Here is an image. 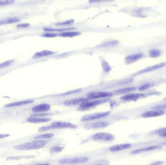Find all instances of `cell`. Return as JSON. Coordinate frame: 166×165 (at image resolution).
Listing matches in <instances>:
<instances>
[{"label": "cell", "instance_id": "cell-1", "mask_svg": "<svg viewBox=\"0 0 166 165\" xmlns=\"http://www.w3.org/2000/svg\"><path fill=\"white\" fill-rule=\"evenodd\" d=\"M46 144L47 142L45 140H38L17 145L14 148L16 150L20 151L37 150L43 147Z\"/></svg>", "mask_w": 166, "mask_h": 165}, {"label": "cell", "instance_id": "cell-2", "mask_svg": "<svg viewBox=\"0 0 166 165\" xmlns=\"http://www.w3.org/2000/svg\"><path fill=\"white\" fill-rule=\"evenodd\" d=\"M78 126L75 125L71 124L70 123L67 122H62V121H56L54 122L50 126H43L41 128V131H45L52 129L57 128H76Z\"/></svg>", "mask_w": 166, "mask_h": 165}, {"label": "cell", "instance_id": "cell-3", "mask_svg": "<svg viewBox=\"0 0 166 165\" xmlns=\"http://www.w3.org/2000/svg\"><path fill=\"white\" fill-rule=\"evenodd\" d=\"M88 158L86 157H74V158H66L62 159L60 161V164H74L78 163H84L88 161Z\"/></svg>", "mask_w": 166, "mask_h": 165}, {"label": "cell", "instance_id": "cell-4", "mask_svg": "<svg viewBox=\"0 0 166 165\" xmlns=\"http://www.w3.org/2000/svg\"><path fill=\"white\" fill-rule=\"evenodd\" d=\"M110 113V111H106V112H99V113H94L92 114L86 115L82 118L81 120L82 121H89L98 119L100 118L106 117Z\"/></svg>", "mask_w": 166, "mask_h": 165}, {"label": "cell", "instance_id": "cell-5", "mask_svg": "<svg viewBox=\"0 0 166 165\" xmlns=\"http://www.w3.org/2000/svg\"><path fill=\"white\" fill-rule=\"evenodd\" d=\"M92 139L96 140L111 141L115 139V136L112 134L106 132H100L95 134L92 136Z\"/></svg>", "mask_w": 166, "mask_h": 165}, {"label": "cell", "instance_id": "cell-6", "mask_svg": "<svg viewBox=\"0 0 166 165\" xmlns=\"http://www.w3.org/2000/svg\"><path fill=\"white\" fill-rule=\"evenodd\" d=\"M112 94L109 92H94L88 93L87 97L88 99H96L99 98H106L107 97H111Z\"/></svg>", "mask_w": 166, "mask_h": 165}, {"label": "cell", "instance_id": "cell-7", "mask_svg": "<svg viewBox=\"0 0 166 165\" xmlns=\"http://www.w3.org/2000/svg\"><path fill=\"white\" fill-rule=\"evenodd\" d=\"M107 101V100L106 99H103V100H99L94 101L90 102H88V101L85 102L80 105V108L82 110H85V109L90 108L94 106H96L99 104H102L103 103L106 102Z\"/></svg>", "mask_w": 166, "mask_h": 165}, {"label": "cell", "instance_id": "cell-8", "mask_svg": "<svg viewBox=\"0 0 166 165\" xmlns=\"http://www.w3.org/2000/svg\"><path fill=\"white\" fill-rule=\"evenodd\" d=\"M51 108V106L49 104H42L37 105L34 107L32 109V111L34 112H46L49 111Z\"/></svg>", "mask_w": 166, "mask_h": 165}, {"label": "cell", "instance_id": "cell-9", "mask_svg": "<svg viewBox=\"0 0 166 165\" xmlns=\"http://www.w3.org/2000/svg\"><path fill=\"white\" fill-rule=\"evenodd\" d=\"M88 101V100L85 98H75V99L66 101L65 102H64V104L67 106H73V105H78L79 104H81L83 103Z\"/></svg>", "mask_w": 166, "mask_h": 165}, {"label": "cell", "instance_id": "cell-10", "mask_svg": "<svg viewBox=\"0 0 166 165\" xmlns=\"http://www.w3.org/2000/svg\"><path fill=\"white\" fill-rule=\"evenodd\" d=\"M108 125H109L108 123L106 121H99V122L88 124L87 125H85V126L88 128L97 129L106 128L108 126Z\"/></svg>", "mask_w": 166, "mask_h": 165}, {"label": "cell", "instance_id": "cell-11", "mask_svg": "<svg viewBox=\"0 0 166 165\" xmlns=\"http://www.w3.org/2000/svg\"><path fill=\"white\" fill-rule=\"evenodd\" d=\"M165 114V112L163 111H147L143 114V117L144 118H150V117H158L163 115Z\"/></svg>", "mask_w": 166, "mask_h": 165}, {"label": "cell", "instance_id": "cell-12", "mask_svg": "<svg viewBox=\"0 0 166 165\" xmlns=\"http://www.w3.org/2000/svg\"><path fill=\"white\" fill-rule=\"evenodd\" d=\"M143 54H135L131 55L126 57L125 59V62L126 64L129 65L137 61L143 57Z\"/></svg>", "mask_w": 166, "mask_h": 165}, {"label": "cell", "instance_id": "cell-13", "mask_svg": "<svg viewBox=\"0 0 166 165\" xmlns=\"http://www.w3.org/2000/svg\"><path fill=\"white\" fill-rule=\"evenodd\" d=\"M143 96L144 94H141V93H132V94H127L124 97H122L121 99L122 100L125 101L136 100Z\"/></svg>", "mask_w": 166, "mask_h": 165}, {"label": "cell", "instance_id": "cell-14", "mask_svg": "<svg viewBox=\"0 0 166 165\" xmlns=\"http://www.w3.org/2000/svg\"><path fill=\"white\" fill-rule=\"evenodd\" d=\"M132 147V145L129 143L116 145L109 148V150L111 152H117L121 150H126Z\"/></svg>", "mask_w": 166, "mask_h": 165}, {"label": "cell", "instance_id": "cell-15", "mask_svg": "<svg viewBox=\"0 0 166 165\" xmlns=\"http://www.w3.org/2000/svg\"><path fill=\"white\" fill-rule=\"evenodd\" d=\"M165 65H166V64H164V63H162V64L154 65L153 66H150V67H147V68L144 69H143L141 70V71H139L136 74H141L145 73H147V72L153 71L154 70L160 68L161 67H164Z\"/></svg>", "mask_w": 166, "mask_h": 165}, {"label": "cell", "instance_id": "cell-16", "mask_svg": "<svg viewBox=\"0 0 166 165\" xmlns=\"http://www.w3.org/2000/svg\"><path fill=\"white\" fill-rule=\"evenodd\" d=\"M33 100H27L21 101L16 102L12 103L9 104L5 105V107H15L20 106L22 105H27L31 104L33 102Z\"/></svg>", "mask_w": 166, "mask_h": 165}, {"label": "cell", "instance_id": "cell-17", "mask_svg": "<svg viewBox=\"0 0 166 165\" xmlns=\"http://www.w3.org/2000/svg\"><path fill=\"white\" fill-rule=\"evenodd\" d=\"M50 118H34L30 117L28 118L27 121L30 123H44L50 121Z\"/></svg>", "mask_w": 166, "mask_h": 165}, {"label": "cell", "instance_id": "cell-18", "mask_svg": "<svg viewBox=\"0 0 166 165\" xmlns=\"http://www.w3.org/2000/svg\"><path fill=\"white\" fill-rule=\"evenodd\" d=\"M160 148H161V147L160 146H153L149 147L135 150V151H133L132 153H133V154H137V153H141L145 152H148V151L157 150V149H159Z\"/></svg>", "mask_w": 166, "mask_h": 165}, {"label": "cell", "instance_id": "cell-19", "mask_svg": "<svg viewBox=\"0 0 166 165\" xmlns=\"http://www.w3.org/2000/svg\"><path fill=\"white\" fill-rule=\"evenodd\" d=\"M53 52L52 51L45 50V51H40V52H37V53H35L33 57V58H41V57L51 55L53 54Z\"/></svg>", "mask_w": 166, "mask_h": 165}, {"label": "cell", "instance_id": "cell-20", "mask_svg": "<svg viewBox=\"0 0 166 165\" xmlns=\"http://www.w3.org/2000/svg\"><path fill=\"white\" fill-rule=\"evenodd\" d=\"M20 21V19L18 18H9V19L0 20V25H5L7 24L16 23Z\"/></svg>", "mask_w": 166, "mask_h": 165}, {"label": "cell", "instance_id": "cell-21", "mask_svg": "<svg viewBox=\"0 0 166 165\" xmlns=\"http://www.w3.org/2000/svg\"><path fill=\"white\" fill-rule=\"evenodd\" d=\"M80 33L77 32H64L63 33L59 34L60 37H73L79 36Z\"/></svg>", "mask_w": 166, "mask_h": 165}, {"label": "cell", "instance_id": "cell-22", "mask_svg": "<svg viewBox=\"0 0 166 165\" xmlns=\"http://www.w3.org/2000/svg\"><path fill=\"white\" fill-rule=\"evenodd\" d=\"M118 41L117 40H113L111 41H107L103 43L100 45L101 47H111L114 46H116L118 44Z\"/></svg>", "mask_w": 166, "mask_h": 165}, {"label": "cell", "instance_id": "cell-23", "mask_svg": "<svg viewBox=\"0 0 166 165\" xmlns=\"http://www.w3.org/2000/svg\"><path fill=\"white\" fill-rule=\"evenodd\" d=\"M54 134L53 133L45 134L41 135L36 136L34 137V139H47L52 138Z\"/></svg>", "mask_w": 166, "mask_h": 165}, {"label": "cell", "instance_id": "cell-24", "mask_svg": "<svg viewBox=\"0 0 166 165\" xmlns=\"http://www.w3.org/2000/svg\"><path fill=\"white\" fill-rule=\"evenodd\" d=\"M161 54V51L159 50H153L150 51V56L151 58H157Z\"/></svg>", "mask_w": 166, "mask_h": 165}, {"label": "cell", "instance_id": "cell-25", "mask_svg": "<svg viewBox=\"0 0 166 165\" xmlns=\"http://www.w3.org/2000/svg\"><path fill=\"white\" fill-rule=\"evenodd\" d=\"M135 87L126 88L122 89H120V90L116 91L115 93H124L134 91V90H135Z\"/></svg>", "mask_w": 166, "mask_h": 165}, {"label": "cell", "instance_id": "cell-26", "mask_svg": "<svg viewBox=\"0 0 166 165\" xmlns=\"http://www.w3.org/2000/svg\"><path fill=\"white\" fill-rule=\"evenodd\" d=\"M14 2V0H2V1H0V6L12 5Z\"/></svg>", "mask_w": 166, "mask_h": 165}, {"label": "cell", "instance_id": "cell-27", "mask_svg": "<svg viewBox=\"0 0 166 165\" xmlns=\"http://www.w3.org/2000/svg\"><path fill=\"white\" fill-rule=\"evenodd\" d=\"M74 29V28H67V29H54L49 28H45L44 29V30L45 31H52V32H62V31H68V30H71Z\"/></svg>", "mask_w": 166, "mask_h": 165}, {"label": "cell", "instance_id": "cell-28", "mask_svg": "<svg viewBox=\"0 0 166 165\" xmlns=\"http://www.w3.org/2000/svg\"><path fill=\"white\" fill-rule=\"evenodd\" d=\"M102 67L103 70L106 72H109L111 70V67L109 65V64L107 63L106 61H102Z\"/></svg>", "mask_w": 166, "mask_h": 165}, {"label": "cell", "instance_id": "cell-29", "mask_svg": "<svg viewBox=\"0 0 166 165\" xmlns=\"http://www.w3.org/2000/svg\"><path fill=\"white\" fill-rule=\"evenodd\" d=\"M14 62V60H9L7 61H5L4 63L0 64V69L3 68L5 67H8L10 66L11 65H12Z\"/></svg>", "mask_w": 166, "mask_h": 165}, {"label": "cell", "instance_id": "cell-30", "mask_svg": "<svg viewBox=\"0 0 166 165\" xmlns=\"http://www.w3.org/2000/svg\"><path fill=\"white\" fill-rule=\"evenodd\" d=\"M30 156H12L9 157L7 158V160H19V159H23V158H28V157L30 158Z\"/></svg>", "mask_w": 166, "mask_h": 165}, {"label": "cell", "instance_id": "cell-31", "mask_svg": "<svg viewBox=\"0 0 166 165\" xmlns=\"http://www.w3.org/2000/svg\"><path fill=\"white\" fill-rule=\"evenodd\" d=\"M63 149V148L61 147H54L52 148L51 151V152L57 153L60 152L61 151H62Z\"/></svg>", "mask_w": 166, "mask_h": 165}, {"label": "cell", "instance_id": "cell-32", "mask_svg": "<svg viewBox=\"0 0 166 165\" xmlns=\"http://www.w3.org/2000/svg\"><path fill=\"white\" fill-rule=\"evenodd\" d=\"M74 23V19H70V20H66L64 23H59L56 24V25H70L71 24H73Z\"/></svg>", "mask_w": 166, "mask_h": 165}, {"label": "cell", "instance_id": "cell-33", "mask_svg": "<svg viewBox=\"0 0 166 165\" xmlns=\"http://www.w3.org/2000/svg\"><path fill=\"white\" fill-rule=\"evenodd\" d=\"M113 0H89V2L92 4H97L106 2L112 1Z\"/></svg>", "mask_w": 166, "mask_h": 165}, {"label": "cell", "instance_id": "cell-34", "mask_svg": "<svg viewBox=\"0 0 166 165\" xmlns=\"http://www.w3.org/2000/svg\"><path fill=\"white\" fill-rule=\"evenodd\" d=\"M152 84H145L144 85L141 86V87L139 88V90H140V91H143V90H146L147 89L149 88L150 87H152Z\"/></svg>", "mask_w": 166, "mask_h": 165}, {"label": "cell", "instance_id": "cell-35", "mask_svg": "<svg viewBox=\"0 0 166 165\" xmlns=\"http://www.w3.org/2000/svg\"><path fill=\"white\" fill-rule=\"evenodd\" d=\"M30 26V24L29 23L20 24L17 25V27L18 28H27Z\"/></svg>", "mask_w": 166, "mask_h": 165}, {"label": "cell", "instance_id": "cell-36", "mask_svg": "<svg viewBox=\"0 0 166 165\" xmlns=\"http://www.w3.org/2000/svg\"><path fill=\"white\" fill-rule=\"evenodd\" d=\"M43 37H55L57 36V34H54V33H48L44 34L43 35Z\"/></svg>", "mask_w": 166, "mask_h": 165}, {"label": "cell", "instance_id": "cell-37", "mask_svg": "<svg viewBox=\"0 0 166 165\" xmlns=\"http://www.w3.org/2000/svg\"><path fill=\"white\" fill-rule=\"evenodd\" d=\"M82 89H78V90H74V91H70V92H68V93H66L63 94V95H67V94H70V93H78V92L81 91Z\"/></svg>", "mask_w": 166, "mask_h": 165}, {"label": "cell", "instance_id": "cell-38", "mask_svg": "<svg viewBox=\"0 0 166 165\" xmlns=\"http://www.w3.org/2000/svg\"><path fill=\"white\" fill-rule=\"evenodd\" d=\"M10 135L9 134H0V139H3V138H6L9 136Z\"/></svg>", "mask_w": 166, "mask_h": 165}, {"label": "cell", "instance_id": "cell-39", "mask_svg": "<svg viewBox=\"0 0 166 165\" xmlns=\"http://www.w3.org/2000/svg\"><path fill=\"white\" fill-rule=\"evenodd\" d=\"M156 109H166V105H163V106H160L159 107H155Z\"/></svg>", "mask_w": 166, "mask_h": 165}, {"label": "cell", "instance_id": "cell-40", "mask_svg": "<svg viewBox=\"0 0 166 165\" xmlns=\"http://www.w3.org/2000/svg\"><path fill=\"white\" fill-rule=\"evenodd\" d=\"M160 136L161 137H166V132L162 133L160 134Z\"/></svg>", "mask_w": 166, "mask_h": 165}]
</instances>
